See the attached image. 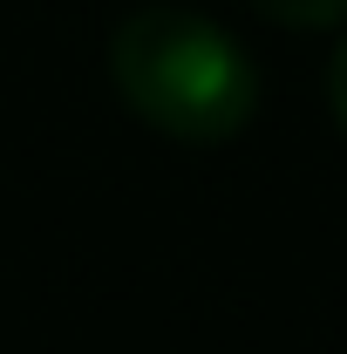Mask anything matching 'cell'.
Here are the masks:
<instances>
[{"label": "cell", "instance_id": "6da1fadb", "mask_svg": "<svg viewBox=\"0 0 347 354\" xmlns=\"http://www.w3.org/2000/svg\"><path fill=\"white\" fill-rule=\"evenodd\" d=\"M109 82L171 143H232L259 116L252 55L198 7H136L109 35Z\"/></svg>", "mask_w": 347, "mask_h": 354}, {"label": "cell", "instance_id": "7a4b0ae2", "mask_svg": "<svg viewBox=\"0 0 347 354\" xmlns=\"http://www.w3.org/2000/svg\"><path fill=\"white\" fill-rule=\"evenodd\" d=\"M265 21H286V28H334L347 21V0H252Z\"/></svg>", "mask_w": 347, "mask_h": 354}, {"label": "cell", "instance_id": "3957f363", "mask_svg": "<svg viewBox=\"0 0 347 354\" xmlns=\"http://www.w3.org/2000/svg\"><path fill=\"white\" fill-rule=\"evenodd\" d=\"M327 102H334V116H341V130H347V35L334 48V68H327Z\"/></svg>", "mask_w": 347, "mask_h": 354}]
</instances>
